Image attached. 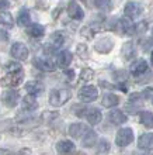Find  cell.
I'll return each instance as SVG.
<instances>
[{
  "instance_id": "2",
  "label": "cell",
  "mask_w": 153,
  "mask_h": 155,
  "mask_svg": "<svg viewBox=\"0 0 153 155\" xmlns=\"http://www.w3.org/2000/svg\"><path fill=\"white\" fill-rule=\"evenodd\" d=\"M77 97L80 100L81 103H90V102H94L97 97H98V90H97L96 86H91V85H87V86H83L79 93H77Z\"/></svg>"
},
{
  "instance_id": "15",
  "label": "cell",
  "mask_w": 153,
  "mask_h": 155,
  "mask_svg": "<svg viewBox=\"0 0 153 155\" xmlns=\"http://www.w3.org/2000/svg\"><path fill=\"white\" fill-rule=\"evenodd\" d=\"M68 13L69 16L75 18V20H81L83 16H84V13H83V8L76 3V2H70L68 4Z\"/></svg>"
},
{
  "instance_id": "21",
  "label": "cell",
  "mask_w": 153,
  "mask_h": 155,
  "mask_svg": "<svg viewBox=\"0 0 153 155\" xmlns=\"http://www.w3.org/2000/svg\"><path fill=\"white\" fill-rule=\"evenodd\" d=\"M27 34L32 38H41V37H44L45 28L41 24H32L27 28Z\"/></svg>"
},
{
  "instance_id": "23",
  "label": "cell",
  "mask_w": 153,
  "mask_h": 155,
  "mask_svg": "<svg viewBox=\"0 0 153 155\" xmlns=\"http://www.w3.org/2000/svg\"><path fill=\"white\" fill-rule=\"evenodd\" d=\"M101 103H103V106L104 107H114L120 103V97H118L117 94L107 93V94H104V97H103V102Z\"/></svg>"
},
{
  "instance_id": "16",
  "label": "cell",
  "mask_w": 153,
  "mask_h": 155,
  "mask_svg": "<svg viewBox=\"0 0 153 155\" xmlns=\"http://www.w3.org/2000/svg\"><path fill=\"white\" fill-rule=\"evenodd\" d=\"M70 62H72V54L69 52V51H62V52L58 54L56 57V64L59 68H68L70 65Z\"/></svg>"
},
{
  "instance_id": "29",
  "label": "cell",
  "mask_w": 153,
  "mask_h": 155,
  "mask_svg": "<svg viewBox=\"0 0 153 155\" xmlns=\"http://www.w3.org/2000/svg\"><path fill=\"white\" fill-rule=\"evenodd\" d=\"M96 152H97V155H107L110 152V143L107 140H100Z\"/></svg>"
},
{
  "instance_id": "24",
  "label": "cell",
  "mask_w": 153,
  "mask_h": 155,
  "mask_svg": "<svg viewBox=\"0 0 153 155\" xmlns=\"http://www.w3.org/2000/svg\"><path fill=\"white\" fill-rule=\"evenodd\" d=\"M17 24L21 25V27H27V25L31 24V16H30L28 10H25V8L21 10L18 17H17Z\"/></svg>"
},
{
  "instance_id": "34",
  "label": "cell",
  "mask_w": 153,
  "mask_h": 155,
  "mask_svg": "<svg viewBox=\"0 0 153 155\" xmlns=\"http://www.w3.org/2000/svg\"><path fill=\"white\" fill-rule=\"evenodd\" d=\"M8 38L7 33L6 31H3V30H0V41H6Z\"/></svg>"
},
{
  "instance_id": "37",
  "label": "cell",
  "mask_w": 153,
  "mask_h": 155,
  "mask_svg": "<svg viewBox=\"0 0 153 155\" xmlns=\"http://www.w3.org/2000/svg\"><path fill=\"white\" fill-rule=\"evenodd\" d=\"M152 34H153V28H152Z\"/></svg>"
},
{
  "instance_id": "13",
  "label": "cell",
  "mask_w": 153,
  "mask_h": 155,
  "mask_svg": "<svg viewBox=\"0 0 153 155\" xmlns=\"http://www.w3.org/2000/svg\"><path fill=\"white\" fill-rule=\"evenodd\" d=\"M44 85L38 81H31V82H27V85H25V90H27V93L30 96H34L35 97L37 94H41L44 92Z\"/></svg>"
},
{
  "instance_id": "19",
  "label": "cell",
  "mask_w": 153,
  "mask_h": 155,
  "mask_svg": "<svg viewBox=\"0 0 153 155\" xmlns=\"http://www.w3.org/2000/svg\"><path fill=\"white\" fill-rule=\"evenodd\" d=\"M86 118H87V121H89L90 124L96 126V124H98V123L101 121L103 116H101V111L98 110V109H89L87 113H86Z\"/></svg>"
},
{
  "instance_id": "27",
  "label": "cell",
  "mask_w": 153,
  "mask_h": 155,
  "mask_svg": "<svg viewBox=\"0 0 153 155\" xmlns=\"http://www.w3.org/2000/svg\"><path fill=\"white\" fill-rule=\"evenodd\" d=\"M63 41H65L63 34L59 33V31H56V33L52 34V37H51V44L48 42V45H51V48L55 49V48H58L59 45L63 44Z\"/></svg>"
},
{
  "instance_id": "22",
  "label": "cell",
  "mask_w": 153,
  "mask_h": 155,
  "mask_svg": "<svg viewBox=\"0 0 153 155\" xmlns=\"http://www.w3.org/2000/svg\"><path fill=\"white\" fill-rule=\"evenodd\" d=\"M0 25H3L4 28H13L14 27V18L8 12L0 13Z\"/></svg>"
},
{
  "instance_id": "14",
  "label": "cell",
  "mask_w": 153,
  "mask_h": 155,
  "mask_svg": "<svg viewBox=\"0 0 153 155\" xmlns=\"http://www.w3.org/2000/svg\"><path fill=\"white\" fill-rule=\"evenodd\" d=\"M138 147L141 150H146V151H152L153 150V133H148L139 137L138 141Z\"/></svg>"
},
{
  "instance_id": "33",
  "label": "cell",
  "mask_w": 153,
  "mask_h": 155,
  "mask_svg": "<svg viewBox=\"0 0 153 155\" xmlns=\"http://www.w3.org/2000/svg\"><path fill=\"white\" fill-rule=\"evenodd\" d=\"M94 6H97V7H110V3L108 2H94Z\"/></svg>"
},
{
  "instance_id": "5",
  "label": "cell",
  "mask_w": 153,
  "mask_h": 155,
  "mask_svg": "<svg viewBox=\"0 0 153 155\" xmlns=\"http://www.w3.org/2000/svg\"><path fill=\"white\" fill-rule=\"evenodd\" d=\"M117 31L121 35H133L136 33V27L133 25V23L126 17L120 18L117 23Z\"/></svg>"
},
{
  "instance_id": "28",
  "label": "cell",
  "mask_w": 153,
  "mask_h": 155,
  "mask_svg": "<svg viewBox=\"0 0 153 155\" xmlns=\"http://www.w3.org/2000/svg\"><path fill=\"white\" fill-rule=\"evenodd\" d=\"M122 57L125 59H129V58L135 57V47H133L132 42H126L122 47Z\"/></svg>"
},
{
  "instance_id": "6",
  "label": "cell",
  "mask_w": 153,
  "mask_h": 155,
  "mask_svg": "<svg viewBox=\"0 0 153 155\" xmlns=\"http://www.w3.org/2000/svg\"><path fill=\"white\" fill-rule=\"evenodd\" d=\"M34 65L35 68L41 71H45V72H52V71L56 69V64L53 61L52 58L48 57H38L34 59Z\"/></svg>"
},
{
  "instance_id": "17",
  "label": "cell",
  "mask_w": 153,
  "mask_h": 155,
  "mask_svg": "<svg viewBox=\"0 0 153 155\" xmlns=\"http://www.w3.org/2000/svg\"><path fill=\"white\" fill-rule=\"evenodd\" d=\"M75 150V145H73L72 141H69V140H62L59 143L56 144V151L59 152L61 155H68Z\"/></svg>"
},
{
  "instance_id": "8",
  "label": "cell",
  "mask_w": 153,
  "mask_h": 155,
  "mask_svg": "<svg viewBox=\"0 0 153 155\" xmlns=\"http://www.w3.org/2000/svg\"><path fill=\"white\" fill-rule=\"evenodd\" d=\"M125 16H126V18H136V17H139L142 14V6L139 3H136V2H129V3L125 4Z\"/></svg>"
},
{
  "instance_id": "38",
  "label": "cell",
  "mask_w": 153,
  "mask_h": 155,
  "mask_svg": "<svg viewBox=\"0 0 153 155\" xmlns=\"http://www.w3.org/2000/svg\"><path fill=\"white\" fill-rule=\"evenodd\" d=\"M152 102H153V99H152Z\"/></svg>"
},
{
  "instance_id": "1",
  "label": "cell",
  "mask_w": 153,
  "mask_h": 155,
  "mask_svg": "<svg viewBox=\"0 0 153 155\" xmlns=\"http://www.w3.org/2000/svg\"><path fill=\"white\" fill-rule=\"evenodd\" d=\"M70 99V92L68 89H53L49 93V103L55 107L63 106L66 102Z\"/></svg>"
},
{
  "instance_id": "9",
  "label": "cell",
  "mask_w": 153,
  "mask_h": 155,
  "mask_svg": "<svg viewBox=\"0 0 153 155\" xmlns=\"http://www.w3.org/2000/svg\"><path fill=\"white\" fill-rule=\"evenodd\" d=\"M18 99H20V93L18 90H6L3 93V103L6 104L7 107H16V104L18 103Z\"/></svg>"
},
{
  "instance_id": "35",
  "label": "cell",
  "mask_w": 153,
  "mask_h": 155,
  "mask_svg": "<svg viewBox=\"0 0 153 155\" xmlns=\"http://www.w3.org/2000/svg\"><path fill=\"white\" fill-rule=\"evenodd\" d=\"M8 3L7 2H4V0H0V8H4V7H7Z\"/></svg>"
},
{
  "instance_id": "11",
  "label": "cell",
  "mask_w": 153,
  "mask_h": 155,
  "mask_svg": "<svg viewBox=\"0 0 153 155\" xmlns=\"http://www.w3.org/2000/svg\"><path fill=\"white\" fill-rule=\"evenodd\" d=\"M113 45H114L113 38L103 37V38H100V40L96 41V45H94V47H96V49L98 51V52L105 54V52H110V51L113 49Z\"/></svg>"
},
{
  "instance_id": "10",
  "label": "cell",
  "mask_w": 153,
  "mask_h": 155,
  "mask_svg": "<svg viewBox=\"0 0 153 155\" xmlns=\"http://www.w3.org/2000/svg\"><path fill=\"white\" fill-rule=\"evenodd\" d=\"M90 131V128L84 124H80V123H73L69 127V135H72L73 138H80L81 135L84 137L87 133Z\"/></svg>"
},
{
  "instance_id": "7",
  "label": "cell",
  "mask_w": 153,
  "mask_h": 155,
  "mask_svg": "<svg viewBox=\"0 0 153 155\" xmlns=\"http://www.w3.org/2000/svg\"><path fill=\"white\" fill-rule=\"evenodd\" d=\"M10 54L11 57L17 61H25L28 58V48L25 47L23 42H14L11 45V49H10Z\"/></svg>"
},
{
  "instance_id": "4",
  "label": "cell",
  "mask_w": 153,
  "mask_h": 155,
  "mask_svg": "<svg viewBox=\"0 0 153 155\" xmlns=\"http://www.w3.org/2000/svg\"><path fill=\"white\" fill-rule=\"evenodd\" d=\"M23 79H24V72H23V69H21V71H17V72H8V74L2 79L0 83H2L3 86L17 87V86L23 82Z\"/></svg>"
},
{
  "instance_id": "18",
  "label": "cell",
  "mask_w": 153,
  "mask_h": 155,
  "mask_svg": "<svg viewBox=\"0 0 153 155\" xmlns=\"http://www.w3.org/2000/svg\"><path fill=\"white\" fill-rule=\"evenodd\" d=\"M108 120L113 124H124L125 121H126V116H125L124 111L121 110H111L108 113Z\"/></svg>"
},
{
  "instance_id": "20",
  "label": "cell",
  "mask_w": 153,
  "mask_h": 155,
  "mask_svg": "<svg viewBox=\"0 0 153 155\" xmlns=\"http://www.w3.org/2000/svg\"><path fill=\"white\" fill-rule=\"evenodd\" d=\"M21 106H23V109H24V110L32 111V110H35L37 107H38V102H37V99L34 97V96H30V94H27V96L23 99Z\"/></svg>"
},
{
  "instance_id": "26",
  "label": "cell",
  "mask_w": 153,
  "mask_h": 155,
  "mask_svg": "<svg viewBox=\"0 0 153 155\" xmlns=\"http://www.w3.org/2000/svg\"><path fill=\"white\" fill-rule=\"evenodd\" d=\"M139 118H141V123L146 128H153V113L150 111H142L139 114Z\"/></svg>"
},
{
  "instance_id": "12",
  "label": "cell",
  "mask_w": 153,
  "mask_h": 155,
  "mask_svg": "<svg viewBox=\"0 0 153 155\" xmlns=\"http://www.w3.org/2000/svg\"><path fill=\"white\" fill-rule=\"evenodd\" d=\"M148 62L145 59H138L131 65V74L135 75V76H139V75H143L148 72Z\"/></svg>"
},
{
  "instance_id": "25",
  "label": "cell",
  "mask_w": 153,
  "mask_h": 155,
  "mask_svg": "<svg viewBox=\"0 0 153 155\" xmlns=\"http://www.w3.org/2000/svg\"><path fill=\"white\" fill-rule=\"evenodd\" d=\"M96 141H97V134L94 133V131L90 130L89 133H87V134L83 137V140H81V144H83V147H86V148H91V147H94Z\"/></svg>"
},
{
  "instance_id": "32",
  "label": "cell",
  "mask_w": 153,
  "mask_h": 155,
  "mask_svg": "<svg viewBox=\"0 0 153 155\" xmlns=\"http://www.w3.org/2000/svg\"><path fill=\"white\" fill-rule=\"evenodd\" d=\"M23 68H21L20 64H17V62H10L7 65V74L8 72H17V71H21Z\"/></svg>"
},
{
  "instance_id": "31",
  "label": "cell",
  "mask_w": 153,
  "mask_h": 155,
  "mask_svg": "<svg viewBox=\"0 0 153 155\" xmlns=\"http://www.w3.org/2000/svg\"><path fill=\"white\" fill-rule=\"evenodd\" d=\"M87 110H89V109H87V107H84L83 104H81V106H75V113H76L77 117H83V116L86 117Z\"/></svg>"
},
{
  "instance_id": "36",
  "label": "cell",
  "mask_w": 153,
  "mask_h": 155,
  "mask_svg": "<svg viewBox=\"0 0 153 155\" xmlns=\"http://www.w3.org/2000/svg\"><path fill=\"white\" fill-rule=\"evenodd\" d=\"M150 62H152V65H153V51H152V54H150Z\"/></svg>"
},
{
  "instance_id": "30",
  "label": "cell",
  "mask_w": 153,
  "mask_h": 155,
  "mask_svg": "<svg viewBox=\"0 0 153 155\" xmlns=\"http://www.w3.org/2000/svg\"><path fill=\"white\" fill-rule=\"evenodd\" d=\"M80 78H81V81L89 82V81H91L93 78H94V72H93V69H90V68H83Z\"/></svg>"
},
{
  "instance_id": "3",
  "label": "cell",
  "mask_w": 153,
  "mask_h": 155,
  "mask_svg": "<svg viewBox=\"0 0 153 155\" xmlns=\"http://www.w3.org/2000/svg\"><path fill=\"white\" fill-rule=\"evenodd\" d=\"M133 141V131L129 127H124L118 130L117 137H115V144L118 147H126Z\"/></svg>"
}]
</instances>
